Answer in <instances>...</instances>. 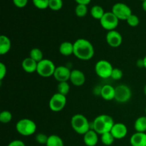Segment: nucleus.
<instances>
[{
    "mask_svg": "<svg viewBox=\"0 0 146 146\" xmlns=\"http://www.w3.org/2000/svg\"><path fill=\"white\" fill-rule=\"evenodd\" d=\"M142 7H143V9L145 11H146V0L145 1H143Z\"/></svg>",
    "mask_w": 146,
    "mask_h": 146,
    "instance_id": "nucleus-39",
    "label": "nucleus"
},
{
    "mask_svg": "<svg viewBox=\"0 0 146 146\" xmlns=\"http://www.w3.org/2000/svg\"><path fill=\"white\" fill-rule=\"evenodd\" d=\"M101 141L104 145L109 146L111 145L114 143L115 141V138L113 136V135L111 134V132L105 133L102 134L101 135Z\"/></svg>",
    "mask_w": 146,
    "mask_h": 146,
    "instance_id": "nucleus-25",
    "label": "nucleus"
},
{
    "mask_svg": "<svg viewBox=\"0 0 146 146\" xmlns=\"http://www.w3.org/2000/svg\"><path fill=\"white\" fill-rule=\"evenodd\" d=\"M126 21L127 23H128V25L131 26V27H137V26L139 24L140 20L139 18H138L136 15L132 14L128 19H127Z\"/></svg>",
    "mask_w": 146,
    "mask_h": 146,
    "instance_id": "nucleus-31",
    "label": "nucleus"
},
{
    "mask_svg": "<svg viewBox=\"0 0 146 146\" xmlns=\"http://www.w3.org/2000/svg\"><path fill=\"white\" fill-rule=\"evenodd\" d=\"M63 7V0H49L48 8L53 11H58Z\"/></svg>",
    "mask_w": 146,
    "mask_h": 146,
    "instance_id": "nucleus-28",
    "label": "nucleus"
},
{
    "mask_svg": "<svg viewBox=\"0 0 146 146\" xmlns=\"http://www.w3.org/2000/svg\"><path fill=\"white\" fill-rule=\"evenodd\" d=\"M111 133L115 139H123L127 135L128 128L125 124L122 123H116L113 126Z\"/></svg>",
    "mask_w": 146,
    "mask_h": 146,
    "instance_id": "nucleus-13",
    "label": "nucleus"
},
{
    "mask_svg": "<svg viewBox=\"0 0 146 146\" xmlns=\"http://www.w3.org/2000/svg\"><path fill=\"white\" fill-rule=\"evenodd\" d=\"M11 47V40L5 35L0 36V54L4 55L10 51Z\"/></svg>",
    "mask_w": 146,
    "mask_h": 146,
    "instance_id": "nucleus-19",
    "label": "nucleus"
},
{
    "mask_svg": "<svg viewBox=\"0 0 146 146\" xmlns=\"http://www.w3.org/2000/svg\"><path fill=\"white\" fill-rule=\"evenodd\" d=\"M114 124L115 123L112 117L106 114H103L97 116L94 120L92 123H91V129L101 135L105 133L111 132Z\"/></svg>",
    "mask_w": 146,
    "mask_h": 146,
    "instance_id": "nucleus-2",
    "label": "nucleus"
},
{
    "mask_svg": "<svg viewBox=\"0 0 146 146\" xmlns=\"http://www.w3.org/2000/svg\"><path fill=\"white\" fill-rule=\"evenodd\" d=\"M115 88L113 86L104 85L101 88V96L106 101H112L115 98Z\"/></svg>",
    "mask_w": 146,
    "mask_h": 146,
    "instance_id": "nucleus-18",
    "label": "nucleus"
},
{
    "mask_svg": "<svg viewBox=\"0 0 146 146\" xmlns=\"http://www.w3.org/2000/svg\"><path fill=\"white\" fill-rule=\"evenodd\" d=\"M12 119V114L9 111H3L0 113V121L2 123H8Z\"/></svg>",
    "mask_w": 146,
    "mask_h": 146,
    "instance_id": "nucleus-29",
    "label": "nucleus"
},
{
    "mask_svg": "<svg viewBox=\"0 0 146 146\" xmlns=\"http://www.w3.org/2000/svg\"><path fill=\"white\" fill-rule=\"evenodd\" d=\"M48 136H47L46 134L42 133H38L35 137L36 141L38 143V144H41V145H46L48 141Z\"/></svg>",
    "mask_w": 146,
    "mask_h": 146,
    "instance_id": "nucleus-32",
    "label": "nucleus"
},
{
    "mask_svg": "<svg viewBox=\"0 0 146 146\" xmlns=\"http://www.w3.org/2000/svg\"><path fill=\"white\" fill-rule=\"evenodd\" d=\"M37 65H38V63L30 57L24 58L21 63V67L24 69V71L25 72L29 73V74L36 72Z\"/></svg>",
    "mask_w": 146,
    "mask_h": 146,
    "instance_id": "nucleus-16",
    "label": "nucleus"
},
{
    "mask_svg": "<svg viewBox=\"0 0 146 146\" xmlns=\"http://www.w3.org/2000/svg\"><path fill=\"white\" fill-rule=\"evenodd\" d=\"M136 65L138 68H144V62H143V59H138L137 61Z\"/></svg>",
    "mask_w": 146,
    "mask_h": 146,
    "instance_id": "nucleus-38",
    "label": "nucleus"
},
{
    "mask_svg": "<svg viewBox=\"0 0 146 146\" xmlns=\"http://www.w3.org/2000/svg\"><path fill=\"white\" fill-rule=\"evenodd\" d=\"M71 71L69 68L64 66H59L56 68L55 71L53 76L56 80L59 82H65L70 80Z\"/></svg>",
    "mask_w": 146,
    "mask_h": 146,
    "instance_id": "nucleus-12",
    "label": "nucleus"
},
{
    "mask_svg": "<svg viewBox=\"0 0 146 146\" xmlns=\"http://www.w3.org/2000/svg\"><path fill=\"white\" fill-rule=\"evenodd\" d=\"M46 146H64V141L57 135H51L48 136Z\"/></svg>",
    "mask_w": 146,
    "mask_h": 146,
    "instance_id": "nucleus-22",
    "label": "nucleus"
},
{
    "mask_svg": "<svg viewBox=\"0 0 146 146\" xmlns=\"http://www.w3.org/2000/svg\"><path fill=\"white\" fill-rule=\"evenodd\" d=\"M66 101L67 99L66 96L57 92L54 94L50 98L48 106H49L50 109L54 112H59V111H62L64 107L66 106Z\"/></svg>",
    "mask_w": 146,
    "mask_h": 146,
    "instance_id": "nucleus-8",
    "label": "nucleus"
},
{
    "mask_svg": "<svg viewBox=\"0 0 146 146\" xmlns=\"http://www.w3.org/2000/svg\"><path fill=\"white\" fill-rule=\"evenodd\" d=\"M134 128L136 132H146V116H141L137 118L134 123Z\"/></svg>",
    "mask_w": 146,
    "mask_h": 146,
    "instance_id": "nucleus-21",
    "label": "nucleus"
},
{
    "mask_svg": "<svg viewBox=\"0 0 146 146\" xmlns=\"http://www.w3.org/2000/svg\"><path fill=\"white\" fill-rule=\"evenodd\" d=\"M93 44L85 38H78L74 43V55L83 61H88L94 56Z\"/></svg>",
    "mask_w": 146,
    "mask_h": 146,
    "instance_id": "nucleus-1",
    "label": "nucleus"
},
{
    "mask_svg": "<svg viewBox=\"0 0 146 146\" xmlns=\"http://www.w3.org/2000/svg\"><path fill=\"white\" fill-rule=\"evenodd\" d=\"M88 12L87 5L84 4H78L75 9V13L78 17H84Z\"/></svg>",
    "mask_w": 146,
    "mask_h": 146,
    "instance_id": "nucleus-27",
    "label": "nucleus"
},
{
    "mask_svg": "<svg viewBox=\"0 0 146 146\" xmlns=\"http://www.w3.org/2000/svg\"><path fill=\"white\" fill-rule=\"evenodd\" d=\"M84 142L87 146H96L98 142V134L91 129L84 135Z\"/></svg>",
    "mask_w": 146,
    "mask_h": 146,
    "instance_id": "nucleus-15",
    "label": "nucleus"
},
{
    "mask_svg": "<svg viewBox=\"0 0 146 146\" xmlns=\"http://www.w3.org/2000/svg\"><path fill=\"white\" fill-rule=\"evenodd\" d=\"M123 75V71H121L120 68H113V70L112 71V74H111V78L112 79L115 80V81H118V80H120L122 78Z\"/></svg>",
    "mask_w": 146,
    "mask_h": 146,
    "instance_id": "nucleus-33",
    "label": "nucleus"
},
{
    "mask_svg": "<svg viewBox=\"0 0 146 146\" xmlns=\"http://www.w3.org/2000/svg\"><path fill=\"white\" fill-rule=\"evenodd\" d=\"M130 143L132 146H146V133L140 132L135 133L131 137Z\"/></svg>",
    "mask_w": 146,
    "mask_h": 146,
    "instance_id": "nucleus-17",
    "label": "nucleus"
},
{
    "mask_svg": "<svg viewBox=\"0 0 146 146\" xmlns=\"http://www.w3.org/2000/svg\"><path fill=\"white\" fill-rule=\"evenodd\" d=\"M56 68L55 64L51 60L43 59L38 63L36 72L41 76L48 78L54 76Z\"/></svg>",
    "mask_w": 146,
    "mask_h": 146,
    "instance_id": "nucleus-5",
    "label": "nucleus"
},
{
    "mask_svg": "<svg viewBox=\"0 0 146 146\" xmlns=\"http://www.w3.org/2000/svg\"><path fill=\"white\" fill-rule=\"evenodd\" d=\"M78 4H84V5H88L91 0H74Z\"/></svg>",
    "mask_w": 146,
    "mask_h": 146,
    "instance_id": "nucleus-37",
    "label": "nucleus"
},
{
    "mask_svg": "<svg viewBox=\"0 0 146 146\" xmlns=\"http://www.w3.org/2000/svg\"><path fill=\"white\" fill-rule=\"evenodd\" d=\"M70 81L75 86H81L86 81L85 74L78 69H74L71 71Z\"/></svg>",
    "mask_w": 146,
    "mask_h": 146,
    "instance_id": "nucleus-14",
    "label": "nucleus"
},
{
    "mask_svg": "<svg viewBox=\"0 0 146 146\" xmlns=\"http://www.w3.org/2000/svg\"><path fill=\"white\" fill-rule=\"evenodd\" d=\"M143 62H144V68L146 69V55H145V56L143 58Z\"/></svg>",
    "mask_w": 146,
    "mask_h": 146,
    "instance_id": "nucleus-40",
    "label": "nucleus"
},
{
    "mask_svg": "<svg viewBox=\"0 0 146 146\" xmlns=\"http://www.w3.org/2000/svg\"><path fill=\"white\" fill-rule=\"evenodd\" d=\"M105 13L106 12L104 11L103 7L99 5L94 6L91 9V16H92L93 18H94L95 19L101 20V19L102 18L103 16L104 15Z\"/></svg>",
    "mask_w": 146,
    "mask_h": 146,
    "instance_id": "nucleus-23",
    "label": "nucleus"
},
{
    "mask_svg": "<svg viewBox=\"0 0 146 146\" xmlns=\"http://www.w3.org/2000/svg\"><path fill=\"white\" fill-rule=\"evenodd\" d=\"M144 94H145V95L146 96V85L145 86V87H144Z\"/></svg>",
    "mask_w": 146,
    "mask_h": 146,
    "instance_id": "nucleus-41",
    "label": "nucleus"
},
{
    "mask_svg": "<svg viewBox=\"0 0 146 146\" xmlns=\"http://www.w3.org/2000/svg\"><path fill=\"white\" fill-rule=\"evenodd\" d=\"M7 74V67L4 63H0V80H3Z\"/></svg>",
    "mask_w": 146,
    "mask_h": 146,
    "instance_id": "nucleus-35",
    "label": "nucleus"
},
{
    "mask_svg": "<svg viewBox=\"0 0 146 146\" xmlns=\"http://www.w3.org/2000/svg\"><path fill=\"white\" fill-rule=\"evenodd\" d=\"M115 98L114 99L120 104L126 103L132 96L131 89L127 85L121 84L115 88Z\"/></svg>",
    "mask_w": 146,
    "mask_h": 146,
    "instance_id": "nucleus-9",
    "label": "nucleus"
},
{
    "mask_svg": "<svg viewBox=\"0 0 146 146\" xmlns=\"http://www.w3.org/2000/svg\"><path fill=\"white\" fill-rule=\"evenodd\" d=\"M57 90H58V93L66 96L70 91V86L68 81L58 83V86H57Z\"/></svg>",
    "mask_w": 146,
    "mask_h": 146,
    "instance_id": "nucleus-26",
    "label": "nucleus"
},
{
    "mask_svg": "<svg viewBox=\"0 0 146 146\" xmlns=\"http://www.w3.org/2000/svg\"><path fill=\"white\" fill-rule=\"evenodd\" d=\"M71 125L76 133L83 135L91 129V123L86 117L80 113L73 115L71 120Z\"/></svg>",
    "mask_w": 146,
    "mask_h": 146,
    "instance_id": "nucleus-3",
    "label": "nucleus"
},
{
    "mask_svg": "<svg viewBox=\"0 0 146 146\" xmlns=\"http://www.w3.org/2000/svg\"><path fill=\"white\" fill-rule=\"evenodd\" d=\"M141 1H145V0H141Z\"/></svg>",
    "mask_w": 146,
    "mask_h": 146,
    "instance_id": "nucleus-43",
    "label": "nucleus"
},
{
    "mask_svg": "<svg viewBox=\"0 0 146 146\" xmlns=\"http://www.w3.org/2000/svg\"><path fill=\"white\" fill-rule=\"evenodd\" d=\"M111 11L119 20H127V19L132 14L131 8L127 4L121 2L114 4Z\"/></svg>",
    "mask_w": 146,
    "mask_h": 146,
    "instance_id": "nucleus-10",
    "label": "nucleus"
},
{
    "mask_svg": "<svg viewBox=\"0 0 146 146\" xmlns=\"http://www.w3.org/2000/svg\"><path fill=\"white\" fill-rule=\"evenodd\" d=\"M34 5L39 9H45L48 7L49 0H32Z\"/></svg>",
    "mask_w": 146,
    "mask_h": 146,
    "instance_id": "nucleus-30",
    "label": "nucleus"
},
{
    "mask_svg": "<svg viewBox=\"0 0 146 146\" xmlns=\"http://www.w3.org/2000/svg\"><path fill=\"white\" fill-rule=\"evenodd\" d=\"M106 42L110 46L113 48H117L120 46L123 42V37L118 31L115 30L108 31L106 36Z\"/></svg>",
    "mask_w": 146,
    "mask_h": 146,
    "instance_id": "nucleus-11",
    "label": "nucleus"
},
{
    "mask_svg": "<svg viewBox=\"0 0 146 146\" xmlns=\"http://www.w3.org/2000/svg\"><path fill=\"white\" fill-rule=\"evenodd\" d=\"M145 115H146V108H145Z\"/></svg>",
    "mask_w": 146,
    "mask_h": 146,
    "instance_id": "nucleus-42",
    "label": "nucleus"
},
{
    "mask_svg": "<svg viewBox=\"0 0 146 146\" xmlns=\"http://www.w3.org/2000/svg\"><path fill=\"white\" fill-rule=\"evenodd\" d=\"M7 146H26L25 143L21 140H14L10 142Z\"/></svg>",
    "mask_w": 146,
    "mask_h": 146,
    "instance_id": "nucleus-36",
    "label": "nucleus"
},
{
    "mask_svg": "<svg viewBox=\"0 0 146 146\" xmlns=\"http://www.w3.org/2000/svg\"><path fill=\"white\" fill-rule=\"evenodd\" d=\"M118 23H119V19L115 17L112 11L106 12L100 20L101 27L108 31L115 30V28L118 27Z\"/></svg>",
    "mask_w": 146,
    "mask_h": 146,
    "instance_id": "nucleus-7",
    "label": "nucleus"
},
{
    "mask_svg": "<svg viewBox=\"0 0 146 146\" xmlns=\"http://www.w3.org/2000/svg\"><path fill=\"white\" fill-rule=\"evenodd\" d=\"M43 53L40 48H34L31 50L29 54V57L36 61L37 63L40 62L41 60H43Z\"/></svg>",
    "mask_w": 146,
    "mask_h": 146,
    "instance_id": "nucleus-24",
    "label": "nucleus"
},
{
    "mask_svg": "<svg viewBox=\"0 0 146 146\" xmlns=\"http://www.w3.org/2000/svg\"><path fill=\"white\" fill-rule=\"evenodd\" d=\"M59 52L61 55L65 56L74 54V44L69 41L62 42L59 46Z\"/></svg>",
    "mask_w": 146,
    "mask_h": 146,
    "instance_id": "nucleus-20",
    "label": "nucleus"
},
{
    "mask_svg": "<svg viewBox=\"0 0 146 146\" xmlns=\"http://www.w3.org/2000/svg\"><path fill=\"white\" fill-rule=\"evenodd\" d=\"M28 2V0H13L14 5L18 8H23L26 7Z\"/></svg>",
    "mask_w": 146,
    "mask_h": 146,
    "instance_id": "nucleus-34",
    "label": "nucleus"
},
{
    "mask_svg": "<svg viewBox=\"0 0 146 146\" xmlns=\"http://www.w3.org/2000/svg\"><path fill=\"white\" fill-rule=\"evenodd\" d=\"M113 70L112 64L106 60H100L95 65L96 74L101 78H111Z\"/></svg>",
    "mask_w": 146,
    "mask_h": 146,
    "instance_id": "nucleus-6",
    "label": "nucleus"
},
{
    "mask_svg": "<svg viewBox=\"0 0 146 146\" xmlns=\"http://www.w3.org/2000/svg\"><path fill=\"white\" fill-rule=\"evenodd\" d=\"M16 130L20 135L23 136H30L36 131V125L32 120L23 118L17 123Z\"/></svg>",
    "mask_w": 146,
    "mask_h": 146,
    "instance_id": "nucleus-4",
    "label": "nucleus"
}]
</instances>
